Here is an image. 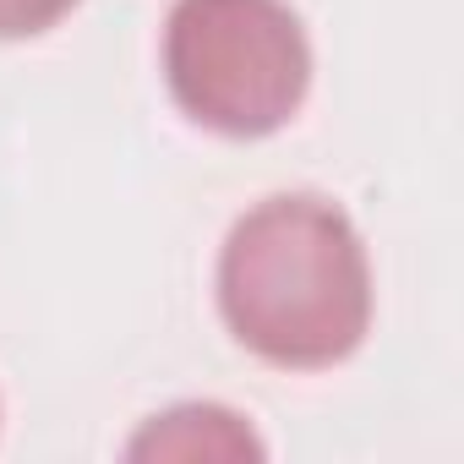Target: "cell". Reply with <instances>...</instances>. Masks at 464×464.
I'll return each mask as SVG.
<instances>
[{"label":"cell","instance_id":"1","mask_svg":"<svg viewBox=\"0 0 464 464\" xmlns=\"http://www.w3.org/2000/svg\"><path fill=\"white\" fill-rule=\"evenodd\" d=\"M218 317L285 372L350 361L372 334V263L350 213L312 191L246 208L218 252Z\"/></svg>","mask_w":464,"mask_h":464},{"label":"cell","instance_id":"2","mask_svg":"<svg viewBox=\"0 0 464 464\" xmlns=\"http://www.w3.org/2000/svg\"><path fill=\"white\" fill-rule=\"evenodd\" d=\"M164 82L180 115L213 137L285 131L312 93V39L290 0H175Z\"/></svg>","mask_w":464,"mask_h":464},{"label":"cell","instance_id":"3","mask_svg":"<svg viewBox=\"0 0 464 464\" xmlns=\"http://www.w3.org/2000/svg\"><path fill=\"white\" fill-rule=\"evenodd\" d=\"M126 453L131 459H257L263 442L224 404H175V410L153 415L131 437Z\"/></svg>","mask_w":464,"mask_h":464},{"label":"cell","instance_id":"4","mask_svg":"<svg viewBox=\"0 0 464 464\" xmlns=\"http://www.w3.org/2000/svg\"><path fill=\"white\" fill-rule=\"evenodd\" d=\"M72 12H77V0H0V44L39 39Z\"/></svg>","mask_w":464,"mask_h":464}]
</instances>
